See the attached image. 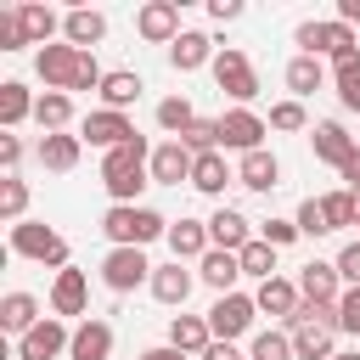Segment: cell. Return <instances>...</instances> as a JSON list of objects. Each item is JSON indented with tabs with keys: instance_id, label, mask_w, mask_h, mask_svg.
<instances>
[{
	"instance_id": "cell-1",
	"label": "cell",
	"mask_w": 360,
	"mask_h": 360,
	"mask_svg": "<svg viewBox=\"0 0 360 360\" xmlns=\"http://www.w3.org/2000/svg\"><path fill=\"white\" fill-rule=\"evenodd\" d=\"M152 146H146V135H135L129 146H118V152H107L101 158V186H107V197L112 202H135L141 197V186H152Z\"/></svg>"
},
{
	"instance_id": "cell-2",
	"label": "cell",
	"mask_w": 360,
	"mask_h": 360,
	"mask_svg": "<svg viewBox=\"0 0 360 360\" xmlns=\"http://www.w3.org/2000/svg\"><path fill=\"white\" fill-rule=\"evenodd\" d=\"M169 225H174V219H163V214L146 208V202H112V208L101 214V231H107L112 248H146V242L169 236Z\"/></svg>"
},
{
	"instance_id": "cell-3",
	"label": "cell",
	"mask_w": 360,
	"mask_h": 360,
	"mask_svg": "<svg viewBox=\"0 0 360 360\" xmlns=\"http://www.w3.org/2000/svg\"><path fill=\"white\" fill-rule=\"evenodd\" d=\"M11 253H17V259H34V264H51V270H68V236L51 231L45 219L11 225Z\"/></svg>"
},
{
	"instance_id": "cell-4",
	"label": "cell",
	"mask_w": 360,
	"mask_h": 360,
	"mask_svg": "<svg viewBox=\"0 0 360 360\" xmlns=\"http://www.w3.org/2000/svg\"><path fill=\"white\" fill-rule=\"evenodd\" d=\"M214 84L236 101V107H248L253 96H259V73H253V62H248V51H236V45H219V56H214Z\"/></svg>"
},
{
	"instance_id": "cell-5",
	"label": "cell",
	"mask_w": 360,
	"mask_h": 360,
	"mask_svg": "<svg viewBox=\"0 0 360 360\" xmlns=\"http://www.w3.org/2000/svg\"><path fill=\"white\" fill-rule=\"evenodd\" d=\"M264 135H270V118H259L253 107H231V112H219V152H259L264 146Z\"/></svg>"
},
{
	"instance_id": "cell-6",
	"label": "cell",
	"mask_w": 360,
	"mask_h": 360,
	"mask_svg": "<svg viewBox=\"0 0 360 360\" xmlns=\"http://www.w3.org/2000/svg\"><path fill=\"white\" fill-rule=\"evenodd\" d=\"M298 56H349L354 51V28L349 22H298Z\"/></svg>"
},
{
	"instance_id": "cell-7",
	"label": "cell",
	"mask_w": 360,
	"mask_h": 360,
	"mask_svg": "<svg viewBox=\"0 0 360 360\" xmlns=\"http://www.w3.org/2000/svg\"><path fill=\"white\" fill-rule=\"evenodd\" d=\"M253 315H259L253 292H225V298H214V309H208V332H214L219 343H236V338L253 326Z\"/></svg>"
},
{
	"instance_id": "cell-8",
	"label": "cell",
	"mask_w": 360,
	"mask_h": 360,
	"mask_svg": "<svg viewBox=\"0 0 360 360\" xmlns=\"http://www.w3.org/2000/svg\"><path fill=\"white\" fill-rule=\"evenodd\" d=\"M141 129L129 124V112H107V107H96V112H84V124H79V141H90V146H101V152H118V146H129Z\"/></svg>"
},
{
	"instance_id": "cell-9",
	"label": "cell",
	"mask_w": 360,
	"mask_h": 360,
	"mask_svg": "<svg viewBox=\"0 0 360 360\" xmlns=\"http://www.w3.org/2000/svg\"><path fill=\"white\" fill-rule=\"evenodd\" d=\"M152 270H158V264H146L141 248H112V253L101 259V281H107V292H135L141 281H152Z\"/></svg>"
},
{
	"instance_id": "cell-10",
	"label": "cell",
	"mask_w": 360,
	"mask_h": 360,
	"mask_svg": "<svg viewBox=\"0 0 360 360\" xmlns=\"http://www.w3.org/2000/svg\"><path fill=\"white\" fill-rule=\"evenodd\" d=\"M73 349V332L62 326V315H45L28 338H17V360H56Z\"/></svg>"
},
{
	"instance_id": "cell-11",
	"label": "cell",
	"mask_w": 360,
	"mask_h": 360,
	"mask_svg": "<svg viewBox=\"0 0 360 360\" xmlns=\"http://www.w3.org/2000/svg\"><path fill=\"white\" fill-rule=\"evenodd\" d=\"M135 28H141V39L146 45H174L186 28H180V6L174 0H146L141 11H135Z\"/></svg>"
},
{
	"instance_id": "cell-12",
	"label": "cell",
	"mask_w": 360,
	"mask_h": 360,
	"mask_svg": "<svg viewBox=\"0 0 360 360\" xmlns=\"http://www.w3.org/2000/svg\"><path fill=\"white\" fill-rule=\"evenodd\" d=\"M79 62H84V51H73V45L62 39V45H45V51L34 56V73L45 79V90H73Z\"/></svg>"
},
{
	"instance_id": "cell-13",
	"label": "cell",
	"mask_w": 360,
	"mask_h": 360,
	"mask_svg": "<svg viewBox=\"0 0 360 360\" xmlns=\"http://www.w3.org/2000/svg\"><path fill=\"white\" fill-rule=\"evenodd\" d=\"M309 141H315V158H321V163H332V169H343V163L360 152V141H354L338 118H321V124L309 129Z\"/></svg>"
},
{
	"instance_id": "cell-14",
	"label": "cell",
	"mask_w": 360,
	"mask_h": 360,
	"mask_svg": "<svg viewBox=\"0 0 360 360\" xmlns=\"http://www.w3.org/2000/svg\"><path fill=\"white\" fill-rule=\"evenodd\" d=\"M298 292H304V304H338V298H343V276H338V264L309 259V264L298 270Z\"/></svg>"
},
{
	"instance_id": "cell-15",
	"label": "cell",
	"mask_w": 360,
	"mask_h": 360,
	"mask_svg": "<svg viewBox=\"0 0 360 360\" xmlns=\"http://www.w3.org/2000/svg\"><path fill=\"white\" fill-rule=\"evenodd\" d=\"M253 304H259V315H276L281 326L298 315V304H304V292H298V281H287V276H270V281H259V292H253Z\"/></svg>"
},
{
	"instance_id": "cell-16",
	"label": "cell",
	"mask_w": 360,
	"mask_h": 360,
	"mask_svg": "<svg viewBox=\"0 0 360 360\" xmlns=\"http://www.w3.org/2000/svg\"><path fill=\"white\" fill-rule=\"evenodd\" d=\"M214 56H219V51H214V39H208L202 28H186V34L169 45V68H174V73H197V68H214Z\"/></svg>"
},
{
	"instance_id": "cell-17",
	"label": "cell",
	"mask_w": 360,
	"mask_h": 360,
	"mask_svg": "<svg viewBox=\"0 0 360 360\" xmlns=\"http://www.w3.org/2000/svg\"><path fill=\"white\" fill-rule=\"evenodd\" d=\"M152 186H180V180H191V169H197V158L180 146V141H163V146H152Z\"/></svg>"
},
{
	"instance_id": "cell-18",
	"label": "cell",
	"mask_w": 360,
	"mask_h": 360,
	"mask_svg": "<svg viewBox=\"0 0 360 360\" xmlns=\"http://www.w3.org/2000/svg\"><path fill=\"white\" fill-rule=\"evenodd\" d=\"M146 287H152V298H158V304H169V309H180V304L191 298V287H197V276H191V270H186V264L174 259V264H158Z\"/></svg>"
},
{
	"instance_id": "cell-19",
	"label": "cell",
	"mask_w": 360,
	"mask_h": 360,
	"mask_svg": "<svg viewBox=\"0 0 360 360\" xmlns=\"http://www.w3.org/2000/svg\"><path fill=\"white\" fill-rule=\"evenodd\" d=\"M84 304H90V287H84V270H56V281H51V315H84Z\"/></svg>"
},
{
	"instance_id": "cell-20",
	"label": "cell",
	"mask_w": 360,
	"mask_h": 360,
	"mask_svg": "<svg viewBox=\"0 0 360 360\" xmlns=\"http://www.w3.org/2000/svg\"><path fill=\"white\" fill-rule=\"evenodd\" d=\"M236 186H248V191H276V186H281V163H276V152H270V146L248 152V158L236 163Z\"/></svg>"
},
{
	"instance_id": "cell-21",
	"label": "cell",
	"mask_w": 360,
	"mask_h": 360,
	"mask_svg": "<svg viewBox=\"0 0 360 360\" xmlns=\"http://www.w3.org/2000/svg\"><path fill=\"white\" fill-rule=\"evenodd\" d=\"M101 34H107V17H101V11H90V6H73V11L62 17V39H68L73 51L101 45Z\"/></svg>"
},
{
	"instance_id": "cell-22",
	"label": "cell",
	"mask_w": 360,
	"mask_h": 360,
	"mask_svg": "<svg viewBox=\"0 0 360 360\" xmlns=\"http://www.w3.org/2000/svg\"><path fill=\"white\" fill-rule=\"evenodd\" d=\"M39 321H45V315H39V298H34V292H6V298H0V326H6L11 338H28Z\"/></svg>"
},
{
	"instance_id": "cell-23",
	"label": "cell",
	"mask_w": 360,
	"mask_h": 360,
	"mask_svg": "<svg viewBox=\"0 0 360 360\" xmlns=\"http://www.w3.org/2000/svg\"><path fill=\"white\" fill-rule=\"evenodd\" d=\"M34 152H39V163H45L51 174H68V169H79V152H84V141L62 129V135H39V146H34Z\"/></svg>"
},
{
	"instance_id": "cell-24",
	"label": "cell",
	"mask_w": 360,
	"mask_h": 360,
	"mask_svg": "<svg viewBox=\"0 0 360 360\" xmlns=\"http://www.w3.org/2000/svg\"><path fill=\"white\" fill-rule=\"evenodd\" d=\"M208 242H214V248H225V253H242V248L253 242V225H248L236 208H219V214L208 219Z\"/></svg>"
},
{
	"instance_id": "cell-25",
	"label": "cell",
	"mask_w": 360,
	"mask_h": 360,
	"mask_svg": "<svg viewBox=\"0 0 360 360\" xmlns=\"http://www.w3.org/2000/svg\"><path fill=\"white\" fill-rule=\"evenodd\" d=\"M169 248H174L180 264H186V259L202 264V253L214 248V242H208V219H174V225H169Z\"/></svg>"
},
{
	"instance_id": "cell-26",
	"label": "cell",
	"mask_w": 360,
	"mask_h": 360,
	"mask_svg": "<svg viewBox=\"0 0 360 360\" xmlns=\"http://www.w3.org/2000/svg\"><path fill=\"white\" fill-rule=\"evenodd\" d=\"M197 276L225 298V292H236V276H242V259L236 253H225V248H208L202 253V264H197Z\"/></svg>"
},
{
	"instance_id": "cell-27",
	"label": "cell",
	"mask_w": 360,
	"mask_h": 360,
	"mask_svg": "<svg viewBox=\"0 0 360 360\" xmlns=\"http://www.w3.org/2000/svg\"><path fill=\"white\" fill-rule=\"evenodd\" d=\"M169 343L180 349V354H208V343H214V332H208V315H174L169 321Z\"/></svg>"
},
{
	"instance_id": "cell-28",
	"label": "cell",
	"mask_w": 360,
	"mask_h": 360,
	"mask_svg": "<svg viewBox=\"0 0 360 360\" xmlns=\"http://www.w3.org/2000/svg\"><path fill=\"white\" fill-rule=\"evenodd\" d=\"M107 354H112V326L107 321H79L68 360H107Z\"/></svg>"
},
{
	"instance_id": "cell-29",
	"label": "cell",
	"mask_w": 360,
	"mask_h": 360,
	"mask_svg": "<svg viewBox=\"0 0 360 360\" xmlns=\"http://www.w3.org/2000/svg\"><path fill=\"white\" fill-rule=\"evenodd\" d=\"M141 90H146V84H141V73L112 68V73L101 79V107H107V112H124V107H135V101H141Z\"/></svg>"
},
{
	"instance_id": "cell-30",
	"label": "cell",
	"mask_w": 360,
	"mask_h": 360,
	"mask_svg": "<svg viewBox=\"0 0 360 360\" xmlns=\"http://www.w3.org/2000/svg\"><path fill=\"white\" fill-rule=\"evenodd\" d=\"M231 180H236V169L225 163V152H202V158H197V169H191V186H197L202 197H219Z\"/></svg>"
},
{
	"instance_id": "cell-31",
	"label": "cell",
	"mask_w": 360,
	"mask_h": 360,
	"mask_svg": "<svg viewBox=\"0 0 360 360\" xmlns=\"http://www.w3.org/2000/svg\"><path fill=\"white\" fill-rule=\"evenodd\" d=\"M332 326H321V321H304V326H292V354L298 360H332L338 349H332Z\"/></svg>"
},
{
	"instance_id": "cell-32",
	"label": "cell",
	"mask_w": 360,
	"mask_h": 360,
	"mask_svg": "<svg viewBox=\"0 0 360 360\" xmlns=\"http://www.w3.org/2000/svg\"><path fill=\"white\" fill-rule=\"evenodd\" d=\"M17 22H22V34H28V45H51V34L62 28V17L51 11V6H39V0H28V6H17Z\"/></svg>"
},
{
	"instance_id": "cell-33",
	"label": "cell",
	"mask_w": 360,
	"mask_h": 360,
	"mask_svg": "<svg viewBox=\"0 0 360 360\" xmlns=\"http://www.w3.org/2000/svg\"><path fill=\"white\" fill-rule=\"evenodd\" d=\"M34 124H39L45 135H62V129L73 124V96H68V90H45L39 107H34Z\"/></svg>"
},
{
	"instance_id": "cell-34",
	"label": "cell",
	"mask_w": 360,
	"mask_h": 360,
	"mask_svg": "<svg viewBox=\"0 0 360 360\" xmlns=\"http://www.w3.org/2000/svg\"><path fill=\"white\" fill-rule=\"evenodd\" d=\"M332 84H338V101H343V112H360V51H349V56H332Z\"/></svg>"
},
{
	"instance_id": "cell-35",
	"label": "cell",
	"mask_w": 360,
	"mask_h": 360,
	"mask_svg": "<svg viewBox=\"0 0 360 360\" xmlns=\"http://www.w3.org/2000/svg\"><path fill=\"white\" fill-rule=\"evenodd\" d=\"M321 84H326V68H321V56H292V62H287V90H292V101L315 96Z\"/></svg>"
},
{
	"instance_id": "cell-36",
	"label": "cell",
	"mask_w": 360,
	"mask_h": 360,
	"mask_svg": "<svg viewBox=\"0 0 360 360\" xmlns=\"http://www.w3.org/2000/svg\"><path fill=\"white\" fill-rule=\"evenodd\" d=\"M34 107H39V101L28 96V84H17V79L0 84V124H6V129H17L22 118H34Z\"/></svg>"
},
{
	"instance_id": "cell-37",
	"label": "cell",
	"mask_w": 360,
	"mask_h": 360,
	"mask_svg": "<svg viewBox=\"0 0 360 360\" xmlns=\"http://www.w3.org/2000/svg\"><path fill=\"white\" fill-rule=\"evenodd\" d=\"M321 214H326V231L360 225V202H354V191H326V197H321Z\"/></svg>"
},
{
	"instance_id": "cell-38",
	"label": "cell",
	"mask_w": 360,
	"mask_h": 360,
	"mask_svg": "<svg viewBox=\"0 0 360 360\" xmlns=\"http://www.w3.org/2000/svg\"><path fill=\"white\" fill-rule=\"evenodd\" d=\"M158 124L180 141V135L197 124V112H191V101H186V96H163V101H158Z\"/></svg>"
},
{
	"instance_id": "cell-39",
	"label": "cell",
	"mask_w": 360,
	"mask_h": 360,
	"mask_svg": "<svg viewBox=\"0 0 360 360\" xmlns=\"http://www.w3.org/2000/svg\"><path fill=\"white\" fill-rule=\"evenodd\" d=\"M236 259H242V276H259V281H270V276H276V248H270L264 236H253Z\"/></svg>"
},
{
	"instance_id": "cell-40",
	"label": "cell",
	"mask_w": 360,
	"mask_h": 360,
	"mask_svg": "<svg viewBox=\"0 0 360 360\" xmlns=\"http://www.w3.org/2000/svg\"><path fill=\"white\" fill-rule=\"evenodd\" d=\"M248 360H298V354H292V332H281V326L259 332L253 349H248Z\"/></svg>"
},
{
	"instance_id": "cell-41",
	"label": "cell",
	"mask_w": 360,
	"mask_h": 360,
	"mask_svg": "<svg viewBox=\"0 0 360 360\" xmlns=\"http://www.w3.org/2000/svg\"><path fill=\"white\" fill-rule=\"evenodd\" d=\"M22 214H28V180H17V174H6V180H0V219H11V225H22Z\"/></svg>"
},
{
	"instance_id": "cell-42",
	"label": "cell",
	"mask_w": 360,
	"mask_h": 360,
	"mask_svg": "<svg viewBox=\"0 0 360 360\" xmlns=\"http://www.w3.org/2000/svg\"><path fill=\"white\" fill-rule=\"evenodd\" d=\"M180 146H186L191 158H202V152H219V118H197V124L180 135Z\"/></svg>"
},
{
	"instance_id": "cell-43",
	"label": "cell",
	"mask_w": 360,
	"mask_h": 360,
	"mask_svg": "<svg viewBox=\"0 0 360 360\" xmlns=\"http://www.w3.org/2000/svg\"><path fill=\"white\" fill-rule=\"evenodd\" d=\"M270 129H287V135H292V129H309L304 101H292V96H287V101H276V107H270Z\"/></svg>"
},
{
	"instance_id": "cell-44",
	"label": "cell",
	"mask_w": 360,
	"mask_h": 360,
	"mask_svg": "<svg viewBox=\"0 0 360 360\" xmlns=\"http://www.w3.org/2000/svg\"><path fill=\"white\" fill-rule=\"evenodd\" d=\"M338 332L360 338V287H343V298H338Z\"/></svg>"
},
{
	"instance_id": "cell-45",
	"label": "cell",
	"mask_w": 360,
	"mask_h": 360,
	"mask_svg": "<svg viewBox=\"0 0 360 360\" xmlns=\"http://www.w3.org/2000/svg\"><path fill=\"white\" fill-rule=\"evenodd\" d=\"M292 219H298V231H304V236H326V214H321V197H304Z\"/></svg>"
},
{
	"instance_id": "cell-46",
	"label": "cell",
	"mask_w": 360,
	"mask_h": 360,
	"mask_svg": "<svg viewBox=\"0 0 360 360\" xmlns=\"http://www.w3.org/2000/svg\"><path fill=\"white\" fill-rule=\"evenodd\" d=\"M259 236H264L270 248H292L304 231H298V219H264V225H259Z\"/></svg>"
},
{
	"instance_id": "cell-47",
	"label": "cell",
	"mask_w": 360,
	"mask_h": 360,
	"mask_svg": "<svg viewBox=\"0 0 360 360\" xmlns=\"http://www.w3.org/2000/svg\"><path fill=\"white\" fill-rule=\"evenodd\" d=\"M332 264H338V276H343L349 287H360V236H354V242H343V253H338Z\"/></svg>"
},
{
	"instance_id": "cell-48",
	"label": "cell",
	"mask_w": 360,
	"mask_h": 360,
	"mask_svg": "<svg viewBox=\"0 0 360 360\" xmlns=\"http://www.w3.org/2000/svg\"><path fill=\"white\" fill-rule=\"evenodd\" d=\"M22 45H28V34H22L17 11H0V51H22Z\"/></svg>"
},
{
	"instance_id": "cell-49",
	"label": "cell",
	"mask_w": 360,
	"mask_h": 360,
	"mask_svg": "<svg viewBox=\"0 0 360 360\" xmlns=\"http://www.w3.org/2000/svg\"><path fill=\"white\" fill-rule=\"evenodd\" d=\"M0 163H6V174H17V163H22V141H17L11 129L0 135Z\"/></svg>"
},
{
	"instance_id": "cell-50",
	"label": "cell",
	"mask_w": 360,
	"mask_h": 360,
	"mask_svg": "<svg viewBox=\"0 0 360 360\" xmlns=\"http://www.w3.org/2000/svg\"><path fill=\"white\" fill-rule=\"evenodd\" d=\"M208 17L214 22H236L242 17V0H208Z\"/></svg>"
},
{
	"instance_id": "cell-51",
	"label": "cell",
	"mask_w": 360,
	"mask_h": 360,
	"mask_svg": "<svg viewBox=\"0 0 360 360\" xmlns=\"http://www.w3.org/2000/svg\"><path fill=\"white\" fill-rule=\"evenodd\" d=\"M338 174H343V191H354V197H360V152H354V158H349Z\"/></svg>"
},
{
	"instance_id": "cell-52",
	"label": "cell",
	"mask_w": 360,
	"mask_h": 360,
	"mask_svg": "<svg viewBox=\"0 0 360 360\" xmlns=\"http://www.w3.org/2000/svg\"><path fill=\"white\" fill-rule=\"evenodd\" d=\"M202 360H248V354H242V349H236V343H219V338H214V343H208V354H202Z\"/></svg>"
},
{
	"instance_id": "cell-53",
	"label": "cell",
	"mask_w": 360,
	"mask_h": 360,
	"mask_svg": "<svg viewBox=\"0 0 360 360\" xmlns=\"http://www.w3.org/2000/svg\"><path fill=\"white\" fill-rule=\"evenodd\" d=\"M141 360H191V354H180L174 343H158V349H141Z\"/></svg>"
},
{
	"instance_id": "cell-54",
	"label": "cell",
	"mask_w": 360,
	"mask_h": 360,
	"mask_svg": "<svg viewBox=\"0 0 360 360\" xmlns=\"http://www.w3.org/2000/svg\"><path fill=\"white\" fill-rule=\"evenodd\" d=\"M338 22L354 28V22H360V0H338Z\"/></svg>"
},
{
	"instance_id": "cell-55",
	"label": "cell",
	"mask_w": 360,
	"mask_h": 360,
	"mask_svg": "<svg viewBox=\"0 0 360 360\" xmlns=\"http://www.w3.org/2000/svg\"><path fill=\"white\" fill-rule=\"evenodd\" d=\"M332 360H360V354H332Z\"/></svg>"
},
{
	"instance_id": "cell-56",
	"label": "cell",
	"mask_w": 360,
	"mask_h": 360,
	"mask_svg": "<svg viewBox=\"0 0 360 360\" xmlns=\"http://www.w3.org/2000/svg\"><path fill=\"white\" fill-rule=\"evenodd\" d=\"M354 202H360V197H354Z\"/></svg>"
}]
</instances>
